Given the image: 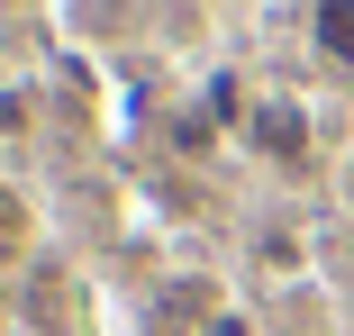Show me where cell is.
<instances>
[{
    "label": "cell",
    "instance_id": "obj_4",
    "mask_svg": "<svg viewBox=\"0 0 354 336\" xmlns=\"http://www.w3.org/2000/svg\"><path fill=\"white\" fill-rule=\"evenodd\" d=\"M28 127V91H0V137H19Z\"/></svg>",
    "mask_w": 354,
    "mask_h": 336
},
{
    "label": "cell",
    "instance_id": "obj_1",
    "mask_svg": "<svg viewBox=\"0 0 354 336\" xmlns=\"http://www.w3.org/2000/svg\"><path fill=\"white\" fill-rule=\"evenodd\" d=\"M309 46L354 73V0H318V10H309Z\"/></svg>",
    "mask_w": 354,
    "mask_h": 336
},
{
    "label": "cell",
    "instance_id": "obj_3",
    "mask_svg": "<svg viewBox=\"0 0 354 336\" xmlns=\"http://www.w3.org/2000/svg\"><path fill=\"white\" fill-rule=\"evenodd\" d=\"M19 236H28V209H19V191H0V254H10Z\"/></svg>",
    "mask_w": 354,
    "mask_h": 336
},
{
    "label": "cell",
    "instance_id": "obj_5",
    "mask_svg": "<svg viewBox=\"0 0 354 336\" xmlns=\"http://www.w3.org/2000/svg\"><path fill=\"white\" fill-rule=\"evenodd\" d=\"M209 336H254V318H236V309H218V318H209Z\"/></svg>",
    "mask_w": 354,
    "mask_h": 336
},
{
    "label": "cell",
    "instance_id": "obj_2",
    "mask_svg": "<svg viewBox=\"0 0 354 336\" xmlns=\"http://www.w3.org/2000/svg\"><path fill=\"white\" fill-rule=\"evenodd\" d=\"M254 137H263V155H300V109H291V100H272V109L254 118Z\"/></svg>",
    "mask_w": 354,
    "mask_h": 336
}]
</instances>
